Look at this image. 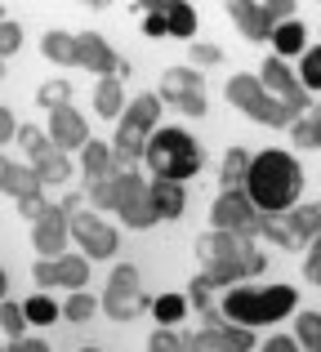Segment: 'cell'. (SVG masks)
Listing matches in <instances>:
<instances>
[{
	"label": "cell",
	"instance_id": "cell-23",
	"mask_svg": "<svg viewBox=\"0 0 321 352\" xmlns=\"http://www.w3.org/2000/svg\"><path fill=\"white\" fill-rule=\"evenodd\" d=\"M80 161H85V174H94V183L107 179V174H116V156H112L107 143H89L85 152H80Z\"/></svg>",
	"mask_w": 321,
	"mask_h": 352
},
{
	"label": "cell",
	"instance_id": "cell-11",
	"mask_svg": "<svg viewBox=\"0 0 321 352\" xmlns=\"http://www.w3.org/2000/svg\"><path fill=\"white\" fill-rule=\"evenodd\" d=\"M76 67L98 72L103 80H125V76H130V63H125L121 54L107 50V41L98 32H80L76 36Z\"/></svg>",
	"mask_w": 321,
	"mask_h": 352
},
{
	"label": "cell",
	"instance_id": "cell-36",
	"mask_svg": "<svg viewBox=\"0 0 321 352\" xmlns=\"http://www.w3.org/2000/svg\"><path fill=\"white\" fill-rule=\"evenodd\" d=\"M299 80H304V89H321V45L304 54V67H299Z\"/></svg>",
	"mask_w": 321,
	"mask_h": 352
},
{
	"label": "cell",
	"instance_id": "cell-21",
	"mask_svg": "<svg viewBox=\"0 0 321 352\" xmlns=\"http://www.w3.org/2000/svg\"><path fill=\"white\" fill-rule=\"evenodd\" d=\"M148 192H152V206H157L161 219H183V210H188V192H183V183L152 179Z\"/></svg>",
	"mask_w": 321,
	"mask_h": 352
},
{
	"label": "cell",
	"instance_id": "cell-51",
	"mask_svg": "<svg viewBox=\"0 0 321 352\" xmlns=\"http://www.w3.org/2000/svg\"><path fill=\"white\" fill-rule=\"evenodd\" d=\"M80 352H98V348H80Z\"/></svg>",
	"mask_w": 321,
	"mask_h": 352
},
{
	"label": "cell",
	"instance_id": "cell-16",
	"mask_svg": "<svg viewBox=\"0 0 321 352\" xmlns=\"http://www.w3.org/2000/svg\"><path fill=\"white\" fill-rule=\"evenodd\" d=\"M67 232H71L67 206H58V210L49 206V214H45L41 223H32V245H36V254H41V258H58L63 245H67Z\"/></svg>",
	"mask_w": 321,
	"mask_h": 352
},
{
	"label": "cell",
	"instance_id": "cell-8",
	"mask_svg": "<svg viewBox=\"0 0 321 352\" xmlns=\"http://www.w3.org/2000/svg\"><path fill=\"white\" fill-rule=\"evenodd\" d=\"M210 223H214L219 232H236L250 245V241L259 236V206L250 201V192H223V197H214Z\"/></svg>",
	"mask_w": 321,
	"mask_h": 352
},
{
	"label": "cell",
	"instance_id": "cell-46",
	"mask_svg": "<svg viewBox=\"0 0 321 352\" xmlns=\"http://www.w3.org/2000/svg\"><path fill=\"white\" fill-rule=\"evenodd\" d=\"M245 272H250V276H259V272H263V254H259L254 245H245Z\"/></svg>",
	"mask_w": 321,
	"mask_h": 352
},
{
	"label": "cell",
	"instance_id": "cell-41",
	"mask_svg": "<svg viewBox=\"0 0 321 352\" xmlns=\"http://www.w3.org/2000/svg\"><path fill=\"white\" fill-rule=\"evenodd\" d=\"M148 348L152 352H183V335H174V330H157Z\"/></svg>",
	"mask_w": 321,
	"mask_h": 352
},
{
	"label": "cell",
	"instance_id": "cell-15",
	"mask_svg": "<svg viewBox=\"0 0 321 352\" xmlns=\"http://www.w3.org/2000/svg\"><path fill=\"white\" fill-rule=\"evenodd\" d=\"M71 236H76V245H85L89 258H112L116 254V228H107L103 219L94 214H71Z\"/></svg>",
	"mask_w": 321,
	"mask_h": 352
},
{
	"label": "cell",
	"instance_id": "cell-38",
	"mask_svg": "<svg viewBox=\"0 0 321 352\" xmlns=\"http://www.w3.org/2000/svg\"><path fill=\"white\" fill-rule=\"evenodd\" d=\"M0 321H5V335H9V339H23V330H27V308H18V303H5Z\"/></svg>",
	"mask_w": 321,
	"mask_h": 352
},
{
	"label": "cell",
	"instance_id": "cell-10",
	"mask_svg": "<svg viewBox=\"0 0 321 352\" xmlns=\"http://www.w3.org/2000/svg\"><path fill=\"white\" fill-rule=\"evenodd\" d=\"M18 143H23V152L32 156V170L41 174L45 183H63L71 174L67 170V156H63L58 147H54V138L41 134L36 125H23V129H18Z\"/></svg>",
	"mask_w": 321,
	"mask_h": 352
},
{
	"label": "cell",
	"instance_id": "cell-52",
	"mask_svg": "<svg viewBox=\"0 0 321 352\" xmlns=\"http://www.w3.org/2000/svg\"><path fill=\"white\" fill-rule=\"evenodd\" d=\"M317 352H321V348H317Z\"/></svg>",
	"mask_w": 321,
	"mask_h": 352
},
{
	"label": "cell",
	"instance_id": "cell-32",
	"mask_svg": "<svg viewBox=\"0 0 321 352\" xmlns=\"http://www.w3.org/2000/svg\"><path fill=\"white\" fill-rule=\"evenodd\" d=\"M192 32H197V9L192 5H170V36L192 41Z\"/></svg>",
	"mask_w": 321,
	"mask_h": 352
},
{
	"label": "cell",
	"instance_id": "cell-44",
	"mask_svg": "<svg viewBox=\"0 0 321 352\" xmlns=\"http://www.w3.org/2000/svg\"><path fill=\"white\" fill-rule=\"evenodd\" d=\"M304 272H308V281H313V285H321V236L313 241V254H308Z\"/></svg>",
	"mask_w": 321,
	"mask_h": 352
},
{
	"label": "cell",
	"instance_id": "cell-5",
	"mask_svg": "<svg viewBox=\"0 0 321 352\" xmlns=\"http://www.w3.org/2000/svg\"><path fill=\"white\" fill-rule=\"evenodd\" d=\"M228 103H236V112L250 116V120H263V125H299V107L295 103H281L263 89V80L254 76H232L228 80Z\"/></svg>",
	"mask_w": 321,
	"mask_h": 352
},
{
	"label": "cell",
	"instance_id": "cell-22",
	"mask_svg": "<svg viewBox=\"0 0 321 352\" xmlns=\"http://www.w3.org/2000/svg\"><path fill=\"white\" fill-rule=\"evenodd\" d=\"M272 45H277V58H290V54H308V32L304 23H281L277 36H272Z\"/></svg>",
	"mask_w": 321,
	"mask_h": 352
},
{
	"label": "cell",
	"instance_id": "cell-14",
	"mask_svg": "<svg viewBox=\"0 0 321 352\" xmlns=\"http://www.w3.org/2000/svg\"><path fill=\"white\" fill-rule=\"evenodd\" d=\"M143 192H148V183H143L134 170H116V174H107V179L94 183V201L103 210H116V214H121V210H130Z\"/></svg>",
	"mask_w": 321,
	"mask_h": 352
},
{
	"label": "cell",
	"instance_id": "cell-6",
	"mask_svg": "<svg viewBox=\"0 0 321 352\" xmlns=\"http://www.w3.org/2000/svg\"><path fill=\"white\" fill-rule=\"evenodd\" d=\"M197 254H201V263H206V281L210 285H228V281L250 276V272H245V241L236 232H219V228H210V232L197 241Z\"/></svg>",
	"mask_w": 321,
	"mask_h": 352
},
{
	"label": "cell",
	"instance_id": "cell-24",
	"mask_svg": "<svg viewBox=\"0 0 321 352\" xmlns=\"http://www.w3.org/2000/svg\"><path fill=\"white\" fill-rule=\"evenodd\" d=\"M94 112L98 116H125V98H121V80H98V94H94Z\"/></svg>",
	"mask_w": 321,
	"mask_h": 352
},
{
	"label": "cell",
	"instance_id": "cell-40",
	"mask_svg": "<svg viewBox=\"0 0 321 352\" xmlns=\"http://www.w3.org/2000/svg\"><path fill=\"white\" fill-rule=\"evenodd\" d=\"M210 290H214V285H210V281H206V272H201L197 281L188 285V303H197V308H206V312H210Z\"/></svg>",
	"mask_w": 321,
	"mask_h": 352
},
{
	"label": "cell",
	"instance_id": "cell-12",
	"mask_svg": "<svg viewBox=\"0 0 321 352\" xmlns=\"http://www.w3.org/2000/svg\"><path fill=\"white\" fill-rule=\"evenodd\" d=\"M183 352H254V335L245 326L210 321L201 335H183Z\"/></svg>",
	"mask_w": 321,
	"mask_h": 352
},
{
	"label": "cell",
	"instance_id": "cell-49",
	"mask_svg": "<svg viewBox=\"0 0 321 352\" xmlns=\"http://www.w3.org/2000/svg\"><path fill=\"white\" fill-rule=\"evenodd\" d=\"M263 352H295V344H290V339H268Z\"/></svg>",
	"mask_w": 321,
	"mask_h": 352
},
{
	"label": "cell",
	"instance_id": "cell-19",
	"mask_svg": "<svg viewBox=\"0 0 321 352\" xmlns=\"http://www.w3.org/2000/svg\"><path fill=\"white\" fill-rule=\"evenodd\" d=\"M49 138L58 152H85L89 147V125L85 116L76 112V107H58V112L49 116Z\"/></svg>",
	"mask_w": 321,
	"mask_h": 352
},
{
	"label": "cell",
	"instance_id": "cell-37",
	"mask_svg": "<svg viewBox=\"0 0 321 352\" xmlns=\"http://www.w3.org/2000/svg\"><path fill=\"white\" fill-rule=\"evenodd\" d=\"M23 308H27V321H36V326H49V321L58 317V308H54V303L45 299V294H36V299H27Z\"/></svg>",
	"mask_w": 321,
	"mask_h": 352
},
{
	"label": "cell",
	"instance_id": "cell-34",
	"mask_svg": "<svg viewBox=\"0 0 321 352\" xmlns=\"http://www.w3.org/2000/svg\"><path fill=\"white\" fill-rule=\"evenodd\" d=\"M259 232L263 236H272L277 241V245H295V241H290V228H286V214H268V210H259Z\"/></svg>",
	"mask_w": 321,
	"mask_h": 352
},
{
	"label": "cell",
	"instance_id": "cell-43",
	"mask_svg": "<svg viewBox=\"0 0 321 352\" xmlns=\"http://www.w3.org/2000/svg\"><path fill=\"white\" fill-rule=\"evenodd\" d=\"M18 206H23L18 214H23V219H32V223H41V219L49 214V206H45V197H36V201H18Z\"/></svg>",
	"mask_w": 321,
	"mask_h": 352
},
{
	"label": "cell",
	"instance_id": "cell-27",
	"mask_svg": "<svg viewBox=\"0 0 321 352\" xmlns=\"http://www.w3.org/2000/svg\"><path fill=\"white\" fill-rule=\"evenodd\" d=\"M286 228H290V241H317V228H313V206H295L286 210Z\"/></svg>",
	"mask_w": 321,
	"mask_h": 352
},
{
	"label": "cell",
	"instance_id": "cell-42",
	"mask_svg": "<svg viewBox=\"0 0 321 352\" xmlns=\"http://www.w3.org/2000/svg\"><path fill=\"white\" fill-rule=\"evenodd\" d=\"M18 45H23V27H18V23H5V27H0V54H14Z\"/></svg>",
	"mask_w": 321,
	"mask_h": 352
},
{
	"label": "cell",
	"instance_id": "cell-39",
	"mask_svg": "<svg viewBox=\"0 0 321 352\" xmlns=\"http://www.w3.org/2000/svg\"><path fill=\"white\" fill-rule=\"evenodd\" d=\"M63 317H71V321H85V317H94V299H89L85 290H76V294H71V303L63 308Z\"/></svg>",
	"mask_w": 321,
	"mask_h": 352
},
{
	"label": "cell",
	"instance_id": "cell-28",
	"mask_svg": "<svg viewBox=\"0 0 321 352\" xmlns=\"http://www.w3.org/2000/svg\"><path fill=\"white\" fill-rule=\"evenodd\" d=\"M152 317H157L161 326H174V321L188 317V299H183V294H161V299H152Z\"/></svg>",
	"mask_w": 321,
	"mask_h": 352
},
{
	"label": "cell",
	"instance_id": "cell-7",
	"mask_svg": "<svg viewBox=\"0 0 321 352\" xmlns=\"http://www.w3.org/2000/svg\"><path fill=\"white\" fill-rule=\"evenodd\" d=\"M232 18L241 27L245 41H272L281 23H295V0H277V5H250V0H236Z\"/></svg>",
	"mask_w": 321,
	"mask_h": 352
},
{
	"label": "cell",
	"instance_id": "cell-31",
	"mask_svg": "<svg viewBox=\"0 0 321 352\" xmlns=\"http://www.w3.org/2000/svg\"><path fill=\"white\" fill-rule=\"evenodd\" d=\"M67 98H71V85H67V80H45V85L36 89V103H41V107H49V112L67 107Z\"/></svg>",
	"mask_w": 321,
	"mask_h": 352
},
{
	"label": "cell",
	"instance_id": "cell-18",
	"mask_svg": "<svg viewBox=\"0 0 321 352\" xmlns=\"http://www.w3.org/2000/svg\"><path fill=\"white\" fill-rule=\"evenodd\" d=\"M259 80H263V89H272V94H281V103H295L299 112H308V89H304V80H295V72L286 67V58H263V72H259Z\"/></svg>",
	"mask_w": 321,
	"mask_h": 352
},
{
	"label": "cell",
	"instance_id": "cell-2",
	"mask_svg": "<svg viewBox=\"0 0 321 352\" xmlns=\"http://www.w3.org/2000/svg\"><path fill=\"white\" fill-rule=\"evenodd\" d=\"M295 303H299L295 285H268V290L236 285V290H228V299H223V317H232L236 326L254 330V326H272V321H281Z\"/></svg>",
	"mask_w": 321,
	"mask_h": 352
},
{
	"label": "cell",
	"instance_id": "cell-9",
	"mask_svg": "<svg viewBox=\"0 0 321 352\" xmlns=\"http://www.w3.org/2000/svg\"><path fill=\"white\" fill-rule=\"evenodd\" d=\"M103 308H107V317H112V321H130V317H139V312L148 308V294H143L139 272H134L130 263L112 267V281H107Z\"/></svg>",
	"mask_w": 321,
	"mask_h": 352
},
{
	"label": "cell",
	"instance_id": "cell-13",
	"mask_svg": "<svg viewBox=\"0 0 321 352\" xmlns=\"http://www.w3.org/2000/svg\"><path fill=\"white\" fill-rule=\"evenodd\" d=\"M161 98L183 107L188 116H206V98H201V72L197 67H170L161 80Z\"/></svg>",
	"mask_w": 321,
	"mask_h": 352
},
{
	"label": "cell",
	"instance_id": "cell-26",
	"mask_svg": "<svg viewBox=\"0 0 321 352\" xmlns=\"http://www.w3.org/2000/svg\"><path fill=\"white\" fill-rule=\"evenodd\" d=\"M219 179H223V188H228V192H241V183L250 179V156L232 147V152L223 156V174H219Z\"/></svg>",
	"mask_w": 321,
	"mask_h": 352
},
{
	"label": "cell",
	"instance_id": "cell-25",
	"mask_svg": "<svg viewBox=\"0 0 321 352\" xmlns=\"http://www.w3.org/2000/svg\"><path fill=\"white\" fill-rule=\"evenodd\" d=\"M41 50L49 54L54 63H67V67H76V36L71 32H49L41 41Z\"/></svg>",
	"mask_w": 321,
	"mask_h": 352
},
{
	"label": "cell",
	"instance_id": "cell-48",
	"mask_svg": "<svg viewBox=\"0 0 321 352\" xmlns=\"http://www.w3.org/2000/svg\"><path fill=\"white\" fill-rule=\"evenodd\" d=\"M9 352H49V348H45L41 339H14V348H9Z\"/></svg>",
	"mask_w": 321,
	"mask_h": 352
},
{
	"label": "cell",
	"instance_id": "cell-45",
	"mask_svg": "<svg viewBox=\"0 0 321 352\" xmlns=\"http://www.w3.org/2000/svg\"><path fill=\"white\" fill-rule=\"evenodd\" d=\"M192 63H223L219 45H192Z\"/></svg>",
	"mask_w": 321,
	"mask_h": 352
},
{
	"label": "cell",
	"instance_id": "cell-35",
	"mask_svg": "<svg viewBox=\"0 0 321 352\" xmlns=\"http://www.w3.org/2000/svg\"><path fill=\"white\" fill-rule=\"evenodd\" d=\"M295 330H299V344H308V348H321V312H304V317L295 321Z\"/></svg>",
	"mask_w": 321,
	"mask_h": 352
},
{
	"label": "cell",
	"instance_id": "cell-4",
	"mask_svg": "<svg viewBox=\"0 0 321 352\" xmlns=\"http://www.w3.org/2000/svg\"><path fill=\"white\" fill-rule=\"evenodd\" d=\"M148 165L157 179H170V183H183L201 170V147L192 134L183 129H157L148 143Z\"/></svg>",
	"mask_w": 321,
	"mask_h": 352
},
{
	"label": "cell",
	"instance_id": "cell-47",
	"mask_svg": "<svg viewBox=\"0 0 321 352\" xmlns=\"http://www.w3.org/2000/svg\"><path fill=\"white\" fill-rule=\"evenodd\" d=\"M18 129H23V125H18L14 116H9V112H0V138H18Z\"/></svg>",
	"mask_w": 321,
	"mask_h": 352
},
{
	"label": "cell",
	"instance_id": "cell-1",
	"mask_svg": "<svg viewBox=\"0 0 321 352\" xmlns=\"http://www.w3.org/2000/svg\"><path fill=\"white\" fill-rule=\"evenodd\" d=\"M245 192H250V201L259 210H268V214H286V210H295L299 192H304V174H299L295 156H286V152H259L250 161Z\"/></svg>",
	"mask_w": 321,
	"mask_h": 352
},
{
	"label": "cell",
	"instance_id": "cell-20",
	"mask_svg": "<svg viewBox=\"0 0 321 352\" xmlns=\"http://www.w3.org/2000/svg\"><path fill=\"white\" fill-rule=\"evenodd\" d=\"M41 174L32 170V165H14V161H5L0 165V188L9 192V197H18V201H36L41 197Z\"/></svg>",
	"mask_w": 321,
	"mask_h": 352
},
{
	"label": "cell",
	"instance_id": "cell-29",
	"mask_svg": "<svg viewBox=\"0 0 321 352\" xmlns=\"http://www.w3.org/2000/svg\"><path fill=\"white\" fill-rule=\"evenodd\" d=\"M121 219L130 228H152V223H161V214H157V206H152V192H143L139 201H134L130 210H121Z\"/></svg>",
	"mask_w": 321,
	"mask_h": 352
},
{
	"label": "cell",
	"instance_id": "cell-33",
	"mask_svg": "<svg viewBox=\"0 0 321 352\" xmlns=\"http://www.w3.org/2000/svg\"><path fill=\"white\" fill-rule=\"evenodd\" d=\"M143 32H148V36H170V0L148 5V14H143Z\"/></svg>",
	"mask_w": 321,
	"mask_h": 352
},
{
	"label": "cell",
	"instance_id": "cell-3",
	"mask_svg": "<svg viewBox=\"0 0 321 352\" xmlns=\"http://www.w3.org/2000/svg\"><path fill=\"white\" fill-rule=\"evenodd\" d=\"M157 116H161V98L157 94H143L125 107L121 125H116V143H112V156H116V170H130L139 156H148V143H152V129H157Z\"/></svg>",
	"mask_w": 321,
	"mask_h": 352
},
{
	"label": "cell",
	"instance_id": "cell-30",
	"mask_svg": "<svg viewBox=\"0 0 321 352\" xmlns=\"http://www.w3.org/2000/svg\"><path fill=\"white\" fill-rule=\"evenodd\" d=\"M290 138H295L299 147H321V103L313 107V116H308V120L290 125Z\"/></svg>",
	"mask_w": 321,
	"mask_h": 352
},
{
	"label": "cell",
	"instance_id": "cell-50",
	"mask_svg": "<svg viewBox=\"0 0 321 352\" xmlns=\"http://www.w3.org/2000/svg\"><path fill=\"white\" fill-rule=\"evenodd\" d=\"M313 228H317V236H321V201L313 206Z\"/></svg>",
	"mask_w": 321,
	"mask_h": 352
},
{
	"label": "cell",
	"instance_id": "cell-17",
	"mask_svg": "<svg viewBox=\"0 0 321 352\" xmlns=\"http://www.w3.org/2000/svg\"><path fill=\"white\" fill-rule=\"evenodd\" d=\"M32 276L41 285H71V290H80V285L89 281V263L80 254H63V258H36Z\"/></svg>",
	"mask_w": 321,
	"mask_h": 352
}]
</instances>
